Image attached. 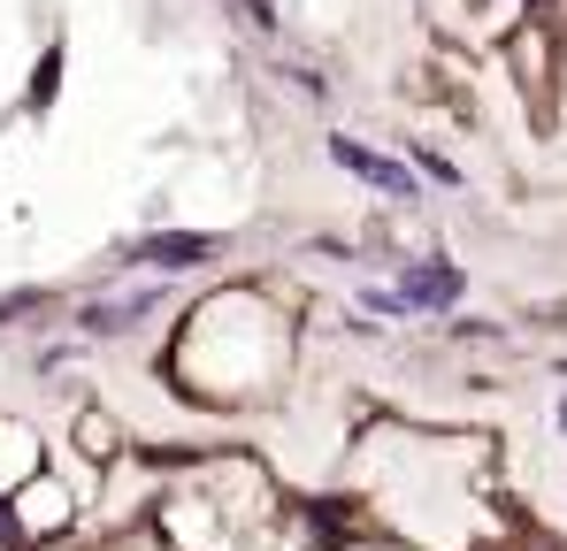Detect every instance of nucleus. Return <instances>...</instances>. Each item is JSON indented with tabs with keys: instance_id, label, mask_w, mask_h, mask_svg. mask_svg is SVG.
<instances>
[{
	"instance_id": "2",
	"label": "nucleus",
	"mask_w": 567,
	"mask_h": 551,
	"mask_svg": "<svg viewBox=\"0 0 567 551\" xmlns=\"http://www.w3.org/2000/svg\"><path fill=\"white\" fill-rule=\"evenodd\" d=\"M461 291H468V276L453 261H422V269L399 276V306H453Z\"/></svg>"
},
{
	"instance_id": "1",
	"label": "nucleus",
	"mask_w": 567,
	"mask_h": 551,
	"mask_svg": "<svg viewBox=\"0 0 567 551\" xmlns=\"http://www.w3.org/2000/svg\"><path fill=\"white\" fill-rule=\"evenodd\" d=\"M330 162H338V169H353L361 184H377V191H391V199H414V177H406V162H383L377 146H361V138H346V131L330 138Z\"/></svg>"
},
{
	"instance_id": "3",
	"label": "nucleus",
	"mask_w": 567,
	"mask_h": 551,
	"mask_svg": "<svg viewBox=\"0 0 567 551\" xmlns=\"http://www.w3.org/2000/svg\"><path fill=\"white\" fill-rule=\"evenodd\" d=\"M131 261L138 269H199V261H215V238H138Z\"/></svg>"
},
{
	"instance_id": "4",
	"label": "nucleus",
	"mask_w": 567,
	"mask_h": 551,
	"mask_svg": "<svg viewBox=\"0 0 567 551\" xmlns=\"http://www.w3.org/2000/svg\"><path fill=\"white\" fill-rule=\"evenodd\" d=\"M138 314H146V299H123V306H93L85 322H93V330H123V322H138Z\"/></svg>"
}]
</instances>
